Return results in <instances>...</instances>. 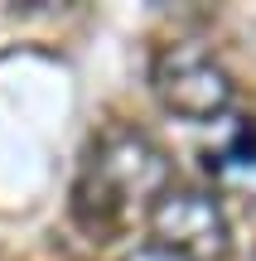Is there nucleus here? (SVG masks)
Here are the masks:
<instances>
[{
    "mask_svg": "<svg viewBox=\"0 0 256 261\" xmlns=\"http://www.w3.org/2000/svg\"><path fill=\"white\" fill-rule=\"evenodd\" d=\"M169 179H174L169 155L145 130L116 126L92 145V155L82 165V179H77V218L97 237H106L135 208L150 213L155 198L169 189Z\"/></svg>",
    "mask_w": 256,
    "mask_h": 261,
    "instance_id": "nucleus-1",
    "label": "nucleus"
},
{
    "mask_svg": "<svg viewBox=\"0 0 256 261\" xmlns=\"http://www.w3.org/2000/svg\"><path fill=\"white\" fill-rule=\"evenodd\" d=\"M150 92L169 116L189 126H213L232 116L237 83L203 44H164L150 58Z\"/></svg>",
    "mask_w": 256,
    "mask_h": 261,
    "instance_id": "nucleus-2",
    "label": "nucleus"
},
{
    "mask_svg": "<svg viewBox=\"0 0 256 261\" xmlns=\"http://www.w3.org/2000/svg\"><path fill=\"white\" fill-rule=\"evenodd\" d=\"M145 227H150L155 247L184 261H227L232 252V223L222 213L218 194H208V189L169 184L145 213Z\"/></svg>",
    "mask_w": 256,
    "mask_h": 261,
    "instance_id": "nucleus-3",
    "label": "nucleus"
},
{
    "mask_svg": "<svg viewBox=\"0 0 256 261\" xmlns=\"http://www.w3.org/2000/svg\"><path fill=\"white\" fill-rule=\"evenodd\" d=\"M208 169H218V174L256 169V126H251V121H242L237 130H232V140H227V145L208 155Z\"/></svg>",
    "mask_w": 256,
    "mask_h": 261,
    "instance_id": "nucleus-4",
    "label": "nucleus"
},
{
    "mask_svg": "<svg viewBox=\"0 0 256 261\" xmlns=\"http://www.w3.org/2000/svg\"><path fill=\"white\" fill-rule=\"evenodd\" d=\"M121 261H184V256H174V252H164V247L145 242V247H135V252H126Z\"/></svg>",
    "mask_w": 256,
    "mask_h": 261,
    "instance_id": "nucleus-5",
    "label": "nucleus"
}]
</instances>
